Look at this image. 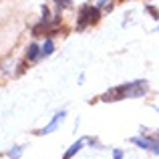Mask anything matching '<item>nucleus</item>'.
I'll list each match as a JSON object with an SVG mask.
<instances>
[{
    "instance_id": "f257e3e1",
    "label": "nucleus",
    "mask_w": 159,
    "mask_h": 159,
    "mask_svg": "<svg viewBox=\"0 0 159 159\" xmlns=\"http://www.w3.org/2000/svg\"><path fill=\"white\" fill-rule=\"evenodd\" d=\"M97 22H99V8L83 6L81 16H79V30H83L87 24H97Z\"/></svg>"
},
{
    "instance_id": "f03ea898",
    "label": "nucleus",
    "mask_w": 159,
    "mask_h": 159,
    "mask_svg": "<svg viewBox=\"0 0 159 159\" xmlns=\"http://www.w3.org/2000/svg\"><path fill=\"white\" fill-rule=\"evenodd\" d=\"M103 101L113 103V101H121V99H127V85H119V87H113L109 89L105 95H103Z\"/></svg>"
},
{
    "instance_id": "7ed1b4c3",
    "label": "nucleus",
    "mask_w": 159,
    "mask_h": 159,
    "mask_svg": "<svg viewBox=\"0 0 159 159\" xmlns=\"http://www.w3.org/2000/svg\"><path fill=\"white\" fill-rule=\"evenodd\" d=\"M145 93H147V83L145 81L127 83V97H141Z\"/></svg>"
},
{
    "instance_id": "20e7f679",
    "label": "nucleus",
    "mask_w": 159,
    "mask_h": 159,
    "mask_svg": "<svg viewBox=\"0 0 159 159\" xmlns=\"http://www.w3.org/2000/svg\"><path fill=\"white\" fill-rule=\"evenodd\" d=\"M133 143L141 145L143 149H151L153 153H157V155H159V143H157V141H153V139H139V137H135Z\"/></svg>"
},
{
    "instance_id": "39448f33",
    "label": "nucleus",
    "mask_w": 159,
    "mask_h": 159,
    "mask_svg": "<svg viewBox=\"0 0 159 159\" xmlns=\"http://www.w3.org/2000/svg\"><path fill=\"white\" fill-rule=\"evenodd\" d=\"M62 119H65V113H62V111H61V113H57V117H54V119L51 121V123H48V127H44L43 131H39V133H43V135H47V133H52L54 129L58 127V123H61Z\"/></svg>"
},
{
    "instance_id": "423d86ee",
    "label": "nucleus",
    "mask_w": 159,
    "mask_h": 159,
    "mask_svg": "<svg viewBox=\"0 0 159 159\" xmlns=\"http://www.w3.org/2000/svg\"><path fill=\"white\" fill-rule=\"evenodd\" d=\"M81 147H83V141H77V143H73V145H70V149L65 153V159H70V157L75 155V153L81 151Z\"/></svg>"
},
{
    "instance_id": "0eeeda50",
    "label": "nucleus",
    "mask_w": 159,
    "mask_h": 159,
    "mask_svg": "<svg viewBox=\"0 0 159 159\" xmlns=\"http://www.w3.org/2000/svg\"><path fill=\"white\" fill-rule=\"evenodd\" d=\"M52 51H54L52 40H47V43H44V47H43V51H40V54H43V57H48V54H51Z\"/></svg>"
},
{
    "instance_id": "6e6552de",
    "label": "nucleus",
    "mask_w": 159,
    "mask_h": 159,
    "mask_svg": "<svg viewBox=\"0 0 159 159\" xmlns=\"http://www.w3.org/2000/svg\"><path fill=\"white\" fill-rule=\"evenodd\" d=\"M26 57L30 58V61H34V58L39 57V47H36V44H30V47H28V51H26Z\"/></svg>"
},
{
    "instance_id": "1a4fd4ad",
    "label": "nucleus",
    "mask_w": 159,
    "mask_h": 159,
    "mask_svg": "<svg viewBox=\"0 0 159 159\" xmlns=\"http://www.w3.org/2000/svg\"><path fill=\"white\" fill-rule=\"evenodd\" d=\"M147 12H149L151 16H155V18H159V10H155L153 6H147Z\"/></svg>"
},
{
    "instance_id": "9d476101",
    "label": "nucleus",
    "mask_w": 159,
    "mask_h": 159,
    "mask_svg": "<svg viewBox=\"0 0 159 159\" xmlns=\"http://www.w3.org/2000/svg\"><path fill=\"white\" fill-rule=\"evenodd\" d=\"M113 157H115V159H123V151H121V149H117V151L113 153Z\"/></svg>"
},
{
    "instance_id": "9b49d317",
    "label": "nucleus",
    "mask_w": 159,
    "mask_h": 159,
    "mask_svg": "<svg viewBox=\"0 0 159 159\" xmlns=\"http://www.w3.org/2000/svg\"><path fill=\"white\" fill-rule=\"evenodd\" d=\"M20 151H22V149H20V147H18V149H14V151H10V157H14V159H16V157L20 155Z\"/></svg>"
},
{
    "instance_id": "f8f14e48",
    "label": "nucleus",
    "mask_w": 159,
    "mask_h": 159,
    "mask_svg": "<svg viewBox=\"0 0 159 159\" xmlns=\"http://www.w3.org/2000/svg\"><path fill=\"white\" fill-rule=\"evenodd\" d=\"M107 2V0H99V6H103V4H105Z\"/></svg>"
}]
</instances>
